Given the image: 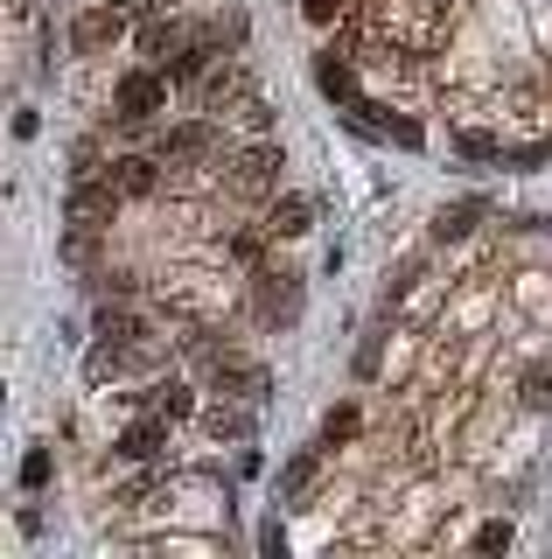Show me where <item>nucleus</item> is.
Instances as JSON below:
<instances>
[{
    "label": "nucleus",
    "instance_id": "f257e3e1",
    "mask_svg": "<svg viewBox=\"0 0 552 559\" xmlns=\"http://www.w3.org/2000/svg\"><path fill=\"white\" fill-rule=\"evenodd\" d=\"M119 203H127V197L112 189V175H77L63 217H71V231H106V224L119 217Z\"/></svg>",
    "mask_w": 552,
    "mask_h": 559
},
{
    "label": "nucleus",
    "instance_id": "b1692460",
    "mask_svg": "<svg viewBox=\"0 0 552 559\" xmlns=\"http://www.w3.org/2000/svg\"><path fill=\"white\" fill-rule=\"evenodd\" d=\"M392 140H399V147H420V127H412V119H392V127H385Z\"/></svg>",
    "mask_w": 552,
    "mask_h": 559
},
{
    "label": "nucleus",
    "instance_id": "423d86ee",
    "mask_svg": "<svg viewBox=\"0 0 552 559\" xmlns=\"http://www.w3.org/2000/svg\"><path fill=\"white\" fill-rule=\"evenodd\" d=\"M203 433H211V441H245L252 433V399H231V406H203Z\"/></svg>",
    "mask_w": 552,
    "mask_h": 559
},
{
    "label": "nucleus",
    "instance_id": "f8f14e48",
    "mask_svg": "<svg viewBox=\"0 0 552 559\" xmlns=\"http://www.w3.org/2000/svg\"><path fill=\"white\" fill-rule=\"evenodd\" d=\"M266 224H273V238H301L308 224H315V203H308V197H280Z\"/></svg>",
    "mask_w": 552,
    "mask_h": 559
},
{
    "label": "nucleus",
    "instance_id": "9b49d317",
    "mask_svg": "<svg viewBox=\"0 0 552 559\" xmlns=\"http://www.w3.org/2000/svg\"><path fill=\"white\" fill-rule=\"evenodd\" d=\"M189 35H196V28H182V22H147L141 28V57H182Z\"/></svg>",
    "mask_w": 552,
    "mask_h": 559
},
{
    "label": "nucleus",
    "instance_id": "6ab92c4d",
    "mask_svg": "<svg viewBox=\"0 0 552 559\" xmlns=\"http://www.w3.org/2000/svg\"><path fill=\"white\" fill-rule=\"evenodd\" d=\"M525 406H552V371H531L525 378Z\"/></svg>",
    "mask_w": 552,
    "mask_h": 559
},
{
    "label": "nucleus",
    "instance_id": "f3484780",
    "mask_svg": "<svg viewBox=\"0 0 552 559\" xmlns=\"http://www.w3.org/2000/svg\"><path fill=\"white\" fill-rule=\"evenodd\" d=\"M357 433V406H336L329 419H322V448H343Z\"/></svg>",
    "mask_w": 552,
    "mask_h": 559
},
{
    "label": "nucleus",
    "instance_id": "0eeeda50",
    "mask_svg": "<svg viewBox=\"0 0 552 559\" xmlns=\"http://www.w3.org/2000/svg\"><path fill=\"white\" fill-rule=\"evenodd\" d=\"M482 217H490V197H461V203H447L441 217H434V238H441V245H455V238H469Z\"/></svg>",
    "mask_w": 552,
    "mask_h": 559
},
{
    "label": "nucleus",
    "instance_id": "a211bd4d",
    "mask_svg": "<svg viewBox=\"0 0 552 559\" xmlns=\"http://www.w3.org/2000/svg\"><path fill=\"white\" fill-rule=\"evenodd\" d=\"M161 413H168V419H189V413H196V399H189V384H161Z\"/></svg>",
    "mask_w": 552,
    "mask_h": 559
},
{
    "label": "nucleus",
    "instance_id": "ddd939ff",
    "mask_svg": "<svg viewBox=\"0 0 552 559\" xmlns=\"http://www.w3.org/2000/svg\"><path fill=\"white\" fill-rule=\"evenodd\" d=\"M161 441H168V427H161V419H133V427L119 433V454L147 462V454H161Z\"/></svg>",
    "mask_w": 552,
    "mask_h": 559
},
{
    "label": "nucleus",
    "instance_id": "f03ea898",
    "mask_svg": "<svg viewBox=\"0 0 552 559\" xmlns=\"http://www.w3.org/2000/svg\"><path fill=\"white\" fill-rule=\"evenodd\" d=\"M301 301H308V280H301V273H259L252 314H259L266 329H295V322H301Z\"/></svg>",
    "mask_w": 552,
    "mask_h": 559
},
{
    "label": "nucleus",
    "instance_id": "6e6552de",
    "mask_svg": "<svg viewBox=\"0 0 552 559\" xmlns=\"http://www.w3.org/2000/svg\"><path fill=\"white\" fill-rule=\"evenodd\" d=\"M106 175H112L119 197H154V182H161V168H154L147 154H127V162H112Z\"/></svg>",
    "mask_w": 552,
    "mask_h": 559
},
{
    "label": "nucleus",
    "instance_id": "5701e85b",
    "mask_svg": "<svg viewBox=\"0 0 552 559\" xmlns=\"http://www.w3.org/2000/svg\"><path fill=\"white\" fill-rule=\"evenodd\" d=\"M461 154H476V162H482V154H496V140H490V133H476V127H469V133H461Z\"/></svg>",
    "mask_w": 552,
    "mask_h": 559
},
{
    "label": "nucleus",
    "instance_id": "412c9836",
    "mask_svg": "<svg viewBox=\"0 0 552 559\" xmlns=\"http://www.w3.org/2000/svg\"><path fill=\"white\" fill-rule=\"evenodd\" d=\"M301 14H308V22H315V28H329L336 14H343V0H301Z\"/></svg>",
    "mask_w": 552,
    "mask_h": 559
},
{
    "label": "nucleus",
    "instance_id": "1a4fd4ad",
    "mask_svg": "<svg viewBox=\"0 0 552 559\" xmlns=\"http://www.w3.org/2000/svg\"><path fill=\"white\" fill-rule=\"evenodd\" d=\"M211 147H217V127H211V119H189V127H176V133L161 140L168 162H189V154H211Z\"/></svg>",
    "mask_w": 552,
    "mask_h": 559
},
{
    "label": "nucleus",
    "instance_id": "2eb2a0df",
    "mask_svg": "<svg viewBox=\"0 0 552 559\" xmlns=\"http://www.w3.org/2000/svg\"><path fill=\"white\" fill-rule=\"evenodd\" d=\"M98 336H106V343H141L147 322L133 308H98Z\"/></svg>",
    "mask_w": 552,
    "mask_h": 559
},
{
    "label": "nucleus",
    "instance_id": "4be33fe9",
    "mask_svg": "<svg viewBox=\"0 0 552 559\" xmlns=\"http://www.w3.org/2000/svg\"><path fill=\"white\" fill-rule=\"evenodd\" d=\"M22 483H28V489H43V483H49V454H43V448L22 462Z\"/></svg>",
    "mask_w": 552,
    "mask_h": 559
},
{
    "label": "nucleus",
    "instance_id": "aec40b11",
    "mask_svg": "<svg viewBox=\"0 0 552 559\" xmlns=\"http://www.w3.org/2000/svg\"><path fill=\"white\" fill-rule=\"evenodd\" d=\"M511 546V524H482L476 532V552H504Z\"/></svg>",
    "mask_w": 552,
    "mask_h": 559
},
{
    "label": "nucleus",
    "instance_id": "4468645a",
    "mask_svg": "<svg viewBox=\"0 0 552 559\" xmlns=\"http://www.w3.org/2000/svg\"><path fill=\"white\" fill-rule=\"evenodd\" d=\"M119 28H127V14H119V8H112V14H84V22L71 28V43L84 49V57H92V49H98V43H112Z\"/></svg>",
    "mask_w": 552,
    "mask_h": 559
},
{
    "label": "nucleus",
    "instance_id": "20e7f679",
    "mask_svg": "<svg viewBox=\"0 0 552 559\" xmlns=\"http://www.w3.org/2000/svg\"><path fill=\"white\" fill-rule=\"evenodd\" d=\"M224 182H231V197H245V203L273 197V189H280V147H245Z\"/></svg>",
    "mask_w": 552,
    "mask_h": 559
},
{
    "label": "nucleus",
    "instance_id": "9d476101",
    "mask_svg": "<svg viewBox=\"0 0 552 559\" xmlns=\"http://www.w3.org/2000/svg\"><path fill=\"white\" fill-rule=\"evenodd\" d=\"M315 92H322V98H336V105H357V78H350V63H343V57H315Z\"/></svg>",
    "mask_w": 552,
    "mask_h": 559
},
{
    "label": "nucleus",
    "instance_id": "dca6fc26",
    "mask_svg": "<svg viewBox=\"0 0 552 559\" xmlns=\"http://www.w3.org/2000/svg\"><path fill=\"white\" fill-rule=\"evenodd\" d=\"M315 476H322V448H308V454H295V462L280 468V497H301Z\"/></svg>",
    "mask_w": 552,
    "mask_h": 559
},
{
    "label": "nucleus",
    "instance_id": "7ed1b4c3",
    "mask_svg": "<svg viewBox=\"0 0 552 559\" xmlns=\"http://www.w3.org/2000/svg\"><path fill=\"white\" fill-rule=\"evenodd\" d=\"M203 364H211V392H231V399H266L273 392L266 364L238 357V349H203Z\"/></svg>",
    "mask_w": 552,
    "mask_h": 559
},
{
    "label": "nucleus",
    "instance_id": "39448f33",
    "mask_svg": "<svg viewBox=\"0 0 552 559\" xmlns=\"http://www.w3.org/2000/svg\"><path fill=\"white\" fill-rule=\"evenodd\" d=\"M112 105H119V119H127V127H141V119H154L168 105V78H154L147 63L127 70V78H119V92H112Z\"/></svg>",
    "mask_w": 552,
    "mask_h": 559
}]
</instances>
